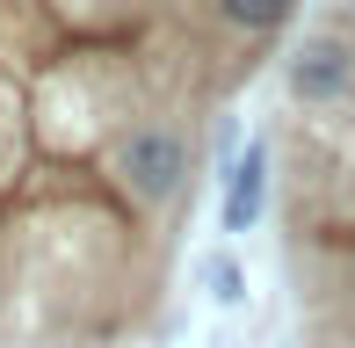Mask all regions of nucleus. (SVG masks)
<instances>
[{"label": "nucleus", "instance_id": "nucleus-1", "mask_svg": "<svg viewBox=\"0 0 355 348\" xmlns=\"http://www.w3.org/2000/svg\"><path fill=\"white\" fill-rule=\"evenodd\" d=\"M268 167L304 341L355 348V0L290 37Z\"/></svg>", "mask_w": 355, "mask_h": 348}, {"label": "nucleus", "instance_id": "nucleus-5", "mask_svg": "<svg viewBox=\"0 0 355 348\" xmlns=\"http://www.w3.org/2000/svg\"><path fill=\"white\" fill-rule=\"evenodd\" d=\"M203 276H211L218 305H239V297H247V276H239V261H232V254H218L211 268H203Z\"/></svg>", "mask_w": 355, "mask_h": 348}, {"label": "nucleus", "instance_id": "nucleus-4", "mask_svg": "<svg viewBox=\"0 0 355 348\" xmlns=\"http://www.w3.org/2000/svg\"><path fill=\"white\" fill-rule=\"evenodd\" d=\"M268 203V138H254L247 160L232 167V189H225V232H247Z\"/></svg>", "mask_w": 355, "mask_h": 348}, {"label": "nucleus", "instance_id": "nucleus-3", "mask_svg": "<svg viewBox=\"0 0 355 348\" xmlns=\"http://www.w3.org/2000/svg\"><path fill=\"white\" fill-rule=\"evenodd\" d=\"M203 8H211L218 29H232L239 44H261V51H268V44H276L290 22H297L304 0H203Z\"/></svg>", "mask_w": 355, "mask_h": 348}, {"label": "nucleus", "instance_id": "nucleus-2", "mask_svg": "<svg viewBox=\"0 0 355 348\" xmlns=\"http://www.w3.org/2000/svg\"><path fill=\"white\" fill-rule=\"evenodd\" d=\"M196 174H203V138L189 116H145L109 146V182L145 218H174L196 196Z\"/></svg>", "mask_w": 355, "mask_h": 348}]
</instances>
